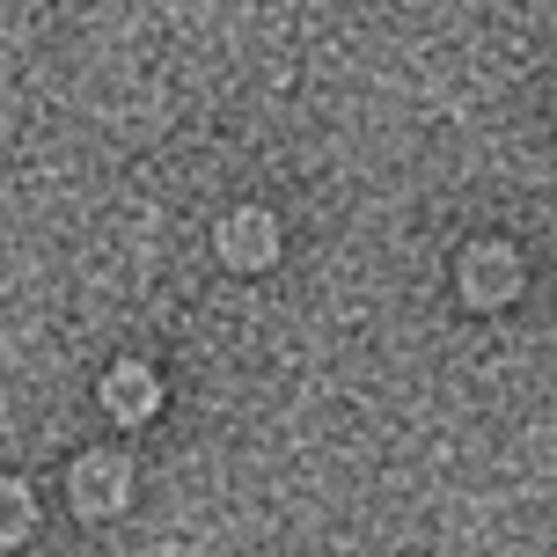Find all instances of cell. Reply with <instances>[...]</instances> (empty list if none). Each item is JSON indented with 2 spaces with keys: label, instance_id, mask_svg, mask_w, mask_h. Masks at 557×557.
<instances>
[{
  "label": "cell",
  "instance_id": "5b68a950",
  "mask_svg": "<svg viewBox=\"0 0 557 557\" xmlns=\"http://www.w3.org/2000/svg\"><path fill=\"white\" fill-rule=\"evenodd\" d=\"M29 529H37V499H29V484L0 476V543H23Z\"/></svg>",
  "mask_w": 557,
  "mask_h": 557
},
{
  "label": "cell",
  "instance_id": "6da1fadb",
  "mask_svg": "<svg viewBox=\"0 0 557 557\" xmlns=\"http://www.w3.org/2000/svg\"><path fill=\"white\" fill-rule=\"evenodd\" d=\"M66 492H74V506H82L88 521H111L133 499V462L125 455H82L74 476H66Z\"/></svg>",
  "mask_w": 557,
  "mask_h": 557
},
{
  "label": "cell",
  "instance_id": "3957f363",
  "mask_svg": "<svg viewBox=\"0 0 557 557\" xmlns=\"http://www.w3.org/2000/svg\"><path fill=\"white\" fill-rule=\"evenodd\" d=\"M221 257L235 264V272H264L278 257V221L264 213V206H235L221 221Z\"/></svg>",
  "mask_w": 557,
  "mask_h": 557
},
{
  "label": "cell",
  "instance_id": "277c9868",
  "mask_svg": "<svg viewBox=\"0 0 557 557\" xmlns=\"http://www.w3.org/2000/svg\"><path fill=\"white\" fill-rule=\"evenodd\" d=\"M103 411L117 418V425H139V418L162 411V382H154V367H111L103 374Z\"/></svg>",
  "mask_w": 557,
  "mask_h": 557
},
{
  "label": "cell",
  "instance_id": "7a4b0ae2",
  "mask_svg": "<svg viewBox=\"0 0 557 557\" xmlns=\"http://www.w3.org/2000/svg\"><path fill=\"white\" fill-rule=\"evenodd\" d=\"M521 294V257L506 250V243H476L462 257V301L470 308H506Z\"/></svg>",
  "mask_w": 557,
  "mask_h": 557
}]
</instances>
